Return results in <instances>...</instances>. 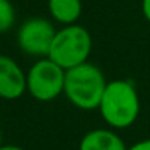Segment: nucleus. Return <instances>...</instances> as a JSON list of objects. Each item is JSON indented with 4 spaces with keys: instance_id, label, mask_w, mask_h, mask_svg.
<instances>
[{
    "instance_id": "obj_1",
    "label": "nucleus",
    "mask_w": 150,
    "mask_h": 150,
    "mask_svg": "<svg viewBox=\"0 0 150 150\" xmlns=\"http://www.w3.org/2000/svg\"><path fill=\"white\" fill-rule=\"evenodd\" d=\"M98 111L107 126L115 131L132 126L140 113V98L134 82L127 79L108 81Z\"/></svg>"
},
{
    "instance_id": "obj_2",
    "label": "nucleus",
    "mask_w": 150,
    "mask_h": 150,
    "mask_svg": "<svg viewBox=\"0 0 150 150\" xmlns=\"http://www.w3.org/2000/svg\"><path fill=\"white\" fill-rule=\"evenodd\" d=\"M107 84L108 81L102 69L94 63L86 62L66 69L63 94L79 110H98Z\"/></svg>"
},
{
    "instance_id": "obj_3",
    "label": "nucleus",
    "mask_w": 150,
    "mask_h": 150,
    "mask_svg": "<svg viewBox=\"0 0 150 150\" xmlns=\"http://www.w3.org/2000/svg\"><path fill=\"white\" fill-rule=\"evenodd\" d=\"M91 52V33L84 26H79L78 23H74L63 26L62 29L57 31L49 52V58H52L63 69H69L81 63L89 62Z\"/></svg>"
},
{
    "instance_id": "obj_4",
    "label": "nucleus",
    "mask_w": 150,
    "mask_h": 150,
    "mask_svg": "<svg viewBox=\"0 0 150 150\" xmlns=\"http://www.w3.org/2000/svg\"><path fill=\"white\" fill-rule=\"evenodd\" d=\"M66 69L52 58L44 57L31 66L28 73V92L39 102L55 100L65 91Z\"/></svg>"
},
{
    "instance_id": "obj_5",
    "label": "nucleus",
    "mask_w": 150,
    "mask_h": 150,
    "mask_svg": "<svg viewBox=\"0 0 150 150\" xmlns=\"http://www.w3.org/2000/svg\"><path fill=\"white\" fill-rule=\"evenodd\" d=\"M55 34L57 29L49 20L31 18L24 21L18 31V45L28 55L44 58V57H49Z\"/></svg>"
},
{
    "instance_id": "obj_6",
    "label": "nucleus",
    "mask_w": 150,
    "mask_h": 150,
    "mask_svg": "<svg viewBox=\"0 0 150 150\" xmlns=\"http://www.w3.org/2000/svg\"><path fill=\"white\" fill-rule=\"evenodd\" d=\"M28 91V76L13 58L0 55V97L16 100Z\"/></svg>"
},
{
    "instance_id": "obj_7",
    "label": "nucleus",
    "mask_w": 150,
    "mask_h": 150,
    "mask_svg": "<svg viewBox=\"0 0 150 150\" xmlns=\"http://www.w3.org/2000/svg\"><path fill=\"white\" fill-rule=\"evenodd\" d=\"M79 150H127L115 129H92L82 136Z\"/></svg>"
},
{
    "instance_id": "obj_8",
    "label": "nucleus",
    "mask_w": 150,
    "mask_h": 150,
    "mask_svg": "<svg viewBox=\"0 0 150 150\" xmlns=\"http://www.w3.org/2000/svg\"><path fill=\"white\" fill-rule=\"evenodd\" d=\"M49 11L57 23L68 26L78 23L82 13L81 0H49Z\"/></svg>"
},
{
    "instance_id": "obj_9",
    "label": "nucleus",
    "mask_w": 150,
    "mask_h": 150,
    "mask_svg": "<svg viewBox=\"0 0 150 150\" xmlns=\"http://www.w3.org/2000/svg\"><path fill=\"white\" fill-rule=\"evenodd\" d=\"M15 23V8L10 0H0V33L8 31Z\"/></svg>"
},
{
    "instance_id": "obj_10",
    "label": "nucleus",
    "mask_w": 150,
    "mask_h": 150,
    "mask_svg": "<svg viewBox=\"0 0 150 150\" xmlns=\"http://www.w3.org/2000/svg\"><path fill=\"white\" fill-rule=\"evenodd\" d=\"M127 150H150V139H142L127 147Z\"/></svg>"
},
{
    "instance_id": "obj_11",
    "label": "nucleus",
    "mask_w": 150,
    "mask_h": 150,
    "mask_svg": "<svg viewBox=\"0 0 150 150\" xmlns=\"http://www.w3.org/2000/svg\"><path fill=\"white\" fill-rule=\"evenodd\" d=\"M142 15L147 23H150V0H142Z\"/></svg>"
},
{
    "instance_id": "obj_12",
    "label": "nucleus",
    "mask_w": 150,
    "mask_h": 150,
    "mask_svg": "<svg viewBox=\"0 0 150 150\" xmlns=\"http://www.w3.org/2000/svg\"><path fill=\"white\" fill-rule=\"evenodd\" d=\"M0 150H24V149L16 145H0Z\"/></svg>"
},
{
    "instance_id": "obj_13",
    "label": "nucleus",
    "mask_w": 150,
    "mask_h": 150,
    "mask_svg": "<svg viewBox=\"0 0 150 150\" xmlns=\"http://www.w3.org/2000/svg\"><path fill=\"white\" fill-rule=\"evenodd\" d=\"M0 145H2V129H0Z\"/></svg>"
}]
</instances>
